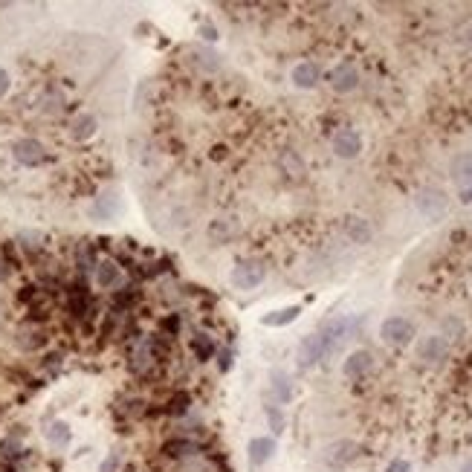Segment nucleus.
<instances>
[{
    "label": "nucleus",
    "instance_id": "obj_6",
    "mask_svg": "<svg viewBox=\"0 0 472 472\" xmlns=\"http://www.w3.org/2000/svg\"><path fill=\"white\" fill-rule=\"evenodd\" d=\"M449 354V345L444 336H423L418 342V359H423L426 365H437V362H444Z\"/></svg>",
    "mask_w": 472,
    "mask_h": 472
},
{
    "label": "nucleus",
    "instance_id": "obj_2",
    "mask_svg": "<svg viewBox=\"0 0 472 472\" xmlns=\"http://www.w3.org/2000/svg\"><path fill=\"white\" fill-rule=\"evenodd\" d=\"M380 336L386 345H394V348H403L415 339V325L403 319V316H388L383 325H380Z\"/></svg>",
    "mask_w": 472,
    "mask_h": 472
},
{
    "label": "nucleus",
    "instance_id": "obj_7",
    "mask_svg": "<svg viewBox=\"0 0 472 472\" xmlns=\"http://www.w3.org/2000/svg\"><path fill=\"white\" fill-rule=\"evenodd\" d=\"M359 151H362L359 131H354V128L336 131V137H333V154L336 156H342V160H354V156H359Z\"/></svg>",
    "mask_w": 472,
    "mask_h": 472
},
{
    "label": "nucleus",
    "instance_id": "obj_8",
    "mask_svg": "<svg viewBox=\"0 0 472 472\" xmlns=\"http://www.w3.org/2000/svg\"><path fill=\"white\" fill-rule=\"evenodd\" d=\"M12 154H15V160L21 163V166H41L44 160H47V148L38 142V139H18L15 142V148H12Z\"/></svg>",
    "mask_w": 472,
    "mask_h": 472
},
{
    "label": "nucleus",
    "instance_id": "obj_30",
    "mask_svg": "<svg viewBox=\"0 0 472 472\" xmlns=\"http://www.w3.org/2000/svg\"><path fill=\"white\" fill-rule=\"evenodd\" d=\"M229 368H232V354L224 351V354H220V371H229Z\"/></svg>",
    "mask_w": 472,
    "mask_h": 472
},
{
    "label": "nucleus",
    "instance_id": "obj_27",
    "mask_svg": "<svg viewBox=\"0 0 472 472\" xmlns=\"http://www.w3.org/2000/svg\"><path fill=\"white\" fill-rule=\"evenodd\" d=\"M386 472H412V464L403 461V458H397V461H391V464H388V469H386Z\"/></svg>",
    "mask_w": 472,
    "mask_h": 472
},
{
    "label": "nucleus",
    "instance_id": "obj_25",
    "mask_svg": "<svg viewBox=\"0 0 472 472\" xmlns=\"http://www.w3.org/2000/svg\"><path fill=\"white\" fill-rule=\"evenodd\" d=\"M166 449H168V455H192V452H197V447L185 444V440H180V444H168Z\"/></svg>",
    "mask_w": 472,
    "mask_h": 472
},
{
    "label": "nucleus",
    "instance_id": "obj_3",
    "mask_svg": "<svg viewBox=\"0 0 472 472\" xmlns=\"http://www.w3.org/2000/svg\"><path fill=\"white\" fill-rule=\"evenodd\" d=\"M264 278H267V267L261 261H241L232 270V284L238 290H255Z\"/></svg>",
    "mask_w": 472,
    "mask_h": 472
},
{
    "label": "nucleus",
    "instance_id": "obj_28",
    "mask_svg": "<svg viewBox=\"0 0 472 472\" xmlns=\"http://www.w3.org/2000/svg\"><path fill=\"white\" fill-rule=\"evenodd\" d=\"M9 84H12V81H9V73H6L4 67H0V99H4L6 93H9Z\"/></svg>",
    "mask_w": 472,
    "mask_h": 472
},
{
    "label": "nucleus",
    "instance_id": "obj_19",
    "mask_svg": "<svg viewBox=\"0 0 472 472\" xmlns=\"http://www.w3.org/2000/svg\"><path fill=\"white\" fill-rule=\"evenodd\" d=\"M96 284L105 287V290H110V287L119 284V267L113 261H99L96 264Z\"/></svg>",
    "mask_w": 472,
    "mask_h": 472
},
{
    "label": "nucleus",
    "instance_id": "obj_29",
    "mask_svg": "<svg viewBox=\"0 0 472 472\" xmlns=\"http://www.w3.org/2000/svg\"><path fill=\"white\" fill-rule=\"evenodd\" d=\"M116 466H119V455H110V458L99 466V472H116Z\"/></svg>",
    "mask_w": 472,
    "mask_h": 472
},
{
    "label": "nucleus",
    "instance_id": "obj_10",
    "mask_svg": "<svg viewBox=\"0 0 472 472\" xmlns=\"http://www.w3.org/2000/svg\"><path fill=\"white\" fill-rule=\"evenodd\" d=\"M371 368H374V357L368 351H354V354H348V359L342 362V374L348 376V380H362Z\"/></svg>",
    "mask_w": 472,
    "mask_h": 472
},
{
    "label": "nucleus",
    "instance_id": "obj_4",
    "mask_svg": "<svg viewBox=\"0 0 472 472\" xmlns=\"http://www.w3.org/2000/svg\"><path fill=\"white\" fill-rule=\"evenodd\" d=\"M359 452L362 449H359L357 440H336V444H330L325 449V464L330 469H345L348 464H354L359 458Z\"/></svg>",
    "mask_w": 472,
    "mask_h": 472
},
{
    "label": "nucleus",
    "instance_id": "obj_18",
    "mask_svg": "<svg viewBox=\"0 0 472 472\" xmlns=\"http://www.w3.org/2000/svg\"><path fill=\"white\" fill-rule=\"evenodd\" d=\"M270 391L278 403H290L293 400V383L284 371H272L270 374Z\"/></svg>",
    "mask_w": 472,
    "mask_h": 472
},
{
    "label": "nucleus",
    "instance_id": "obj_13",
    "mask_svg": "<svg viewBox=\"0 0 472 472\" xmlns=\"http://www.w3.org/2000/svg\"><path fill=\"white\" fill-rule=\"evenodd\" d=\"M319 67L313 64V61H301V64H296L293 67V84L299 87V90H313L319 84Z\"/></svg>",
    "mask_w": 472,
    "mask_h": 472
},
{
    "label": "nucleus",
    "instance_id": "obj_20",
    "mask_svg": "<svg viewBox=\"0 0 472 472\" xmlns=\"http://www.w3.org/2000/svg\"><path fill=\"white\" fill-rule=\"evenodd\" d=\"M235 232H238V226L232 224L229 217H217V220H212V226H209V238L217 241V243L220 241H229Z\"/></svg>",
    "mask_w": 472,
    "mask_h": 472
},
{
    "label": "nucleus",
    "instance_id": "obj_33",
    "mask_svg": "<svg viewBox=\"0 0 472 472\" xmlns=\"http://www.w3.org/2000/svg\"><path fill=\"white\" fill-rule=\"evenodd\" d=\"M461 472H472V458H469V461H464V466H461Z\"/></svg>",
    "mask_w": 472,
    "mask_h": 472
},
{
    "label": "nucleus",
    "instance_id": "obj_17",
    "mask_svg": "<svg viewBox=\"0 0 472 472\" xmlns=\"http://www.w3.org/2000/svg\"><path fill=\"white\" fill-rule=\"evenodd\" d=\"M299 313H301L299 304L281 307V310H272V313H267V316H261V325H267V328H284V325H290V322L299 319Z\"/></svg>",
    "mask_w": 472,
    "mask_h": 472
},
{
    "label": "nucleus",
    "instance_id": "obj_12",
    "mask_svg": "<svg viewBox=\"0 0 472 472\" xmlns=\"http://www.w3.org/2000/svg\"><path fill=\"white\" fill-rule=\"evenodd\" d=\"M345 235H348L354 243H368L371 238H374V229H371V224L365 217H359V214H348L345 217Z\"/></svg>",
    "mask_w": 472,
    "mask_h": 472
},
{
    "label": "nucleus",
    "instance_id": "obj_14",
    "mask_svg": "<svg viewBox=\"0 0 472 472\" xmlns=\"http://www.w3.org/2000/svg\"><path fill=\"white\" fill-rule=\"evenodd\" d=\"M249 461H253V466H261L267 464L272 455H275V440L272 437H253L249 440Z\"/></svg>",
    "mask_w": 472,
    "mask_h": 472
},
{
    "label": "nucleus",
    "instance_id": "obj_23",
    "mask_svg": "<svg viewBox=\"0 0 472 472\" xmlns=\"http://www.w3.org/2000/svg\"><path fill=\"white\" fill-rule=\"evenodd\" d=\"M192 351L197 354V359H209V357L214 354V342H212V336H209V333H197V336L192 339Z\"/></svg>",
    "mask_w": 472,
    "mask_h": 472
},
{
    "label": "nucleus",
    "instance_id": "obj_21",
    "mask_svg": "<svg viewBox=\"0 0 472 472\" xmlns=\"http://www.w3.org/2000/svg\"><path fill=\"white\" fill-rule=\"evenodd\" d=\"M47 440H50L55 449H64V447L70 444V426L61 423V420H55V423L47 429Z\"/></svg>",
    "mask_w": 472,
    "mask_h": 472
},
{
    "label": "nucleus",
    "instance_id": "obj_31",
    "mask_svg": "<svg viewBox=\"0 0 472 472\" xmlns=\"http://www.w3.org/2000/svg\"><path fill=\"white\" fill-rule=\"evenodd\" d=\"M461 203H472V185H466V188H461Z\"/></svg>",
    "mask_w": 472,
    "mask_h": 472
},
{
    "label": "nucleus",
    "instance_id": "obj_15",
    "mask_svg": "<svg viewBox=\"0 0 472 472\" xmlns=\"http://www.w3.org/2000/svg\"><path fill=\"white\" fill-rule=\"evenodd\" d=\"M278 166H281V171H284L290 180H304V174H307V168H304V163H301V156L296 154V151H281L278 154Z\"/></svg>",
    "mask_w": 472,
    "mask_h": 472
},
{
    "label": "nucleus",
    "instance_id": "obj_32",
    "mask_svg": "<svg viewBox=\"0 0 472 472\" xmlns=\"http://www.w3.org/2000/svg\"><path fill=\"white\" fill-rule=\"evenodd\" d=\"M464 41H466V44L472 47V26H469V29H466V33H464Z\"/></svg>",
    "mask_w": 472,
    "mask_h": 472
},
{
    "label": "nucleus",
    "instance_id": "obj_16",
    "mask_svg": "<svg viewBox=\"0 0 472 472\" xmlns=\"http://www.w3.org/2000/svg\"><path fill=\"white\" fill-rule=\"evenodd\" d=\"M449 171H452V180H455L461 188L472 185V154H469V151L458 154L455 160H452V166H449Z\"/></svg>",
    "mask_w": 472,
    "mask_h": 472
},
{
    "label": "nucleus",
    "instance_id": "obj_24",
    "mask_svg": "<svg viewBox=\"0 0 472 472\" xmlns=\"http://www.w3.org/2000/svg\"><path fill=\"white\" fill-rule=\"evenodd\" d=\"M267 420H270V426H272L275 434L284 432V415H281L278 405H267Z\"/></svg>",
    "mask_w": 472,
    "mask_h": 472
},
{
    "label": "nucleus",
    "instance_id": "obj_9",
    "mask_svg": "<svg viewBox=\"0 0 472 472\" xmlns=\"http://www.w3.org/2000/svg\"><path fill=\"white\" fill-rule=\"evenodd\" d=\"M325 359V345H322V336L319 330L316 333H307L301 342H299V365L301 368H310Z\"/></svg>",
    "mask_w": 472,
    "mask_h": 472
},
{
    "label": "nucleus",
    "instance_id": "obj_5",
    "mask_svg": "<svg viewBox=\"0 0 472 472\" xmlns=\"http://www.w3.org/2000/svg\"><path fill=\"white\" fill-rule=\"evenodd\" d=\"M348 328H351V322L345 319V316L328 319V322L319 328V336H322V345H325V357H330V354L339 348L342 339L348 336Z\"/></svg>",
    "mask_w": 472,
    "mask_h": 472
},
{
    "label": "nucleus",
    "instance_id": "obj_22",
    "mask_svg": "<svg viewBox=\"0 0 472 472\" xmlns=\"http://www.w3.org/2000/svg\"><path fill=\"white\" fill-rule=\"evenodd\" d=\"M93 134H96V119H93L90 113L76 116V122H73V137H76V139H90Z\"/></svg>",
    "mask_w": 472,
    "mask_h": 472
},
{
    "label": "nucleus",
    "instance_id": "obj_26",
    "mask_svg": "<svg viewBox=\"0 0 472 472\" xmlns=\"http://www.w3.org/2000/svg\"><path fill=\"white\" fill-rule=\"evenodd\" d=\"M212 58H217V55L209 52V50H200V52H197V64H206L209 70H217V67H220V61H212Z\"/></svg>",
    "mask_w": 472,
    "mask_h": 472
},
{
    "label": "nucleus",
    "instance_id": "obj_11",
    "mask_svg": "<svg viewBox=\"0 0 472 472\" xmlns=\"http://www.w3.org/2000/svg\"><path fill=\"white\" fill-rule=\"evenodd\" d=\"M330 87L336 93H351L359 87V73L354 64H339L333 73H330Z\"/></svg>",
    "mask_w": 472,
    "mask_h": 472
},
{
    "label": "nucleus",
    "instance_id": "obj_1",
    "mask_svg": "<svg viewBox=\"0 0 472 472\" xmlns=\"http://www.w3.org/2000/svg\"><path fill=\"white\" fill-rule=\"evenodd\" d=\"M415 206H418V212H420L423 217H429V220H437V217H444V214H447V206H449V200H447V195L440 192V188H432V185H426V188H420V192H418V197H415Z\"/></svg>",
    "mask_w": 472,
    "mask_h": 472
}]
</instances>
